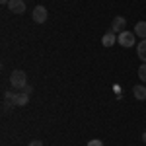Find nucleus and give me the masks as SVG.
<instances>
[{
  "instance_id": "nucleus-12",
  "label": "nucleus",
  "mask_w": 146,
  "mask_h": 146,
  "mask_svg": "<svg viewBox=\"0 0 146 146\" xmlns=\"http://www.w3.org/2000/svg\"><path fill=\"white\" fill-rule=\"evenodd\" d=\"M14 98H16V94H14V92H10V90L4 92V101H12V103H14Z\"/></svg>"
},
{
  "instance_id": "nucleus-10",
  "label": "nucleus",
  "mask_w": 146,
  "mask_h": 146,
  "mask_svg": "<svg viewBox=\"0 0 146 146\" xmlns=\"http://www.w3.org/2000/svg\"><path fill=\"white\" fill-rule=\"evenodd\" d=\"M135 35L140 39H146V22H138L135 25Z\"/></svg>"
},
{
  "instance_id": "nucleus-1",
  "label": "nucleus",
  "mask_w": 146,
  "mask_h": 146,
  "mask_svg": "<svg viewBox=\"0 0 146 146\" xmlns=\"http://www.w3.org/2000/svg\"><path fill=\"white\" fill-rule=\"evenodd\" d=\"M10 84H12V88H16V90H23L27 86V74L23 70H12Z\"/></svg>"
},
{
  "instance_id": "nucleus-8",
  "label": "nucleus",
  "mask_w": 146,
  "mask_h": 146,
  "mask_svg": "<svg viewBox=\"0 0 146 146\" xmlns=\"http://www.w3.org/2000/svg\"><path fill=\"white\" fill-rule=\"evenodd\" d=\"M133 94H135L136 100L144 101V100H146V86H142V84H136L135 88H133Z\"/></svg>"
},
{
  "instance_id": "nucleus-3",
  "label": "nucleus",
  "mask_w": 146,
  "mask_h": 146,
  "mask_svg": "<svg viewBox=\"0 0 146 146\" xmlns=\"http://www.w3.org/2000/svg\"><path fill=\"white\" fill-rule=\"evenodd\" d=\"M47 16H49V12H47L45 6H35V8H33V22L45 23L47 22Z\"/></svg>"
},
{
  "instance_id": "nucleus-7",
  "label": "nucleus",
  "mask_w": 146,
  "mask_h": 146,
  "mask_svg": "<svg viewBox=\"0 0 146 146\" xmlns=\"http://www.w3.org/2000/svg\"><path fill=\"white\" fill-rule=\"evenodd\" d=\"M27 101H29V94H25V92H18L16 94V98H14V105H27Z\"/></svg>"
},
{
  "instance_id": "nucleus-17",
  "label": "nucleus",
  "mask_w": 146,
  "mask_h": 146,
  "mask_svg": "<svg viewBox=\"0 0 146 146\" xmlns=\"http://www.w3.org/2000/svg\"><path fill=\"white\" fill-rule=\"evenodd\" d=\"M8 2H10V0H0V4H2V6H8Z\"/></svg>"
},
{
  "instance_id": "nucleus-11",
  "label": "nucleus",
  "mask_w": 146,
  "mask_h": 146,
  "mask_svg": "<svg viewBox=\"0 0 146 146\" xmlns=\"http://www.w3.org/2000/svg\"><path fill=\"white\" fill-rule=\"evenodd\" d=\"M138 78L142 80V82H146V62H142L138 66Z\"/></svg>"
},
{
  "instance_id": "nucleus-5",
  "label": "nucleus",
  "mask_w": 146,
  "mask_h": 146,
  "mask_svg": "<svg viewBox=\"0 0 146 146\" xmlns=\"http://www.w3.org/2000/svg\"><path fill=\"white\" fill-rule=\"evenodd\" d=\"M8 10L14 14H23L25 12V2L23 0H10L8 2Z\"/></svg>"
},
{
  "instance_id": "nucleus-13",
  "label": "nucleus",
  "mask_w": 146,
  "mask_h": 146,
  "mask_svg": "<svg viewBox=\"0 0 146 146\" xmlns=\"http://www.w3.org/2000/svg\"><path fill=\"white\" fill-rule=\"evenodd\" d=\"M86 146H103V142H101L100 138H92V140H90Z\"/></svg>"
},
{
  "instance_id": "nucleus-16",
  "label": "nucleus",
  "mask_w": 146,
  "mask_h": 146,
  "mask_svg": "<svg viewBox=\"0 0 146 146\" xmlns=\"http://www.w3.org/2000/svg\"><path fill=\"white\" fill-rule=\"evenodd\" d=\"M22 92H25V94H31V92H33V88H31V86H29V84H27V86H25V88H23Z\"/></svg>"
},
{
  "instance_id": "nucleus-14",
  "label": "nucleus",
  "mask_w": 146,
  "mask_h": 146,
  "mask_svg": "<svg viewBox=\"0 0 146 146\" xmlns=\"http://www.w3.org/2000/svg\"><path fill=\"white\" fill-rule=\"evenodd\" d=\"M10 105L14 107V103H12V101H4V103H2V111H8V109H10Z\"/></svg>"
},
{
  "instance_id": "nucleus-6",
  "label": "nucleus",
  "mask_w": 146,
  "mask_h": 146,
  "mask_svg": "<svg viewBox=\"0 0 146 146\" xmlns=\"http://www.w3.org/2000/svg\"><path fill=\"white\" fill-rule=\"evenodd\" d=\"M115 43H117V33H115V31L103 33V37H101V45L103 47H113Z\"/></svg>"
},
{
  "instance_id": "nucleus-9",
  "label": "nucleus",
  "mask_w": 146,
  "mask_h": 146,
  "mask_svg": "<svg viewBox=\"0 0 146 146\" xmlns=\"http://www.w3.org/2000/svg\"><path fill=\"white\" fill-rule=\"evenodd\" d=\"M136 55H138V58H140L142 62H146V39H142V41L136 45Z\"/></svg>"
},
{
  "instance_id": "nucleus-2",
  "label": "nucleus",
  "mask_w": 146,
  "mask_h": 146,
  "mask_svg": "<svg viewBox=\"0 0 146 146\" xmlns=\"http://www.w3.org/2000/svg\"><path fill=\"white\" fill-rule=\"evenodd\" d=\"M117 43H119L121 47H127V49L133 47L136 43L135 31H127V29H125V31H121V33H117Z\"/></svg>"
},
{
  "instance_id": "nucleus-4",
  "label": "nucleus",
  "mask_w": 146,
  "mask_h": 146,
  "mask_svg": "<svg viewBox=\"0 0 146 146\" xmlns=\"http://www.w3.org/2000/svg\"><path fill=\"white\" fill-rule=\"evenodd\" d=\"M125 25H127V20H125L123 16H115L111 22V31L121 33V31H125Z\"/></svg>"
},
{
  "instance_id": "nucleus-15",
  "label": "nucleus",
  "mask_w": 146,
  "mask_h": 146,
  "mask_svg": "<svg viewBox=\"0 0 146 146\" xmlns=\"http://www.w3.org/2000/svg\"><path fill=\"white\" fill-rule=\"evenodd\" d=\"M27 146H43V140H31Z\"/></svg>"
},
{
  "instance_id": "nucleus-18",
  "label": "nucleus",
  "mask_w": 146,
  "mask_h": 146,
  "mask_svg": "<svg viewBox=\"0 0 146 146\" xmlns=\"http://www.w3.org/2000/svg\"><path fill=\"white\" fill-rule=\"evenodd\" d=\"M142 140H144V142H146V131H144V133H142Z\"/></svg>"
}]
</instances>
